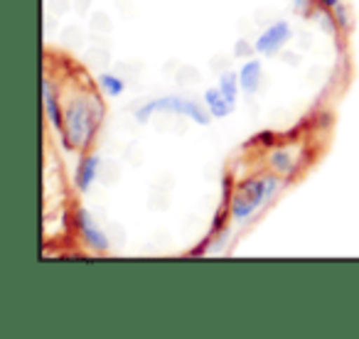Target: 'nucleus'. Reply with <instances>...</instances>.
<instances>
[{
  "mask_svg": "<svg viewBox=\"0 0 359 339\" xmlns=\"http://www.w3.org/2000/svg\"><path fill=\"white\" fill-rule=\"evenodd\" d=\"M283 187V180L276 175H256L244 180L234 190L229 202V214L236 224H246L256 212H261Z\"/></svg>",
  "mask_w": 359,
  "mask_h": 339,
  "instance_id": "obj_1",
  "label": "nucleus"
},
{
  "mask_svg": "<svg viewBox=\"0 0 359 339\" xmlns=\"http://www.w3.org/2000/svg\"><path fill=\"white\" fill-rule=\"evenodd\" d=\"M101 104L94 96H79L69 101L65 111V140L69 148H86L101 120Z\"/></svg>",
  "mask_w": 359,
  "mask_h": 339,
  "instance_id": "obj_2",
  "label": "nucleus"
},
{
  "mask_svg": "<svg viewBox=\"0 0 359 339\" xmlns=\"http://www.w3.org/2000/svg\"><path fill=\"white\" fill-rule=\"evenodd\" d=\"M155 113H177V116H185V118L195 120V123H200V125H210V120H212L205 104H197V101L187 99V96H177V94L160 96V99H153V101H148V104H143L140 109H135V120H138V123H148Z\"/></svg>",
  "mask_w": 359,
  "mask_h": 339,
  "instance_id": "obj_3",
  "label": "nucleus"
},
{
  "mask_svg": "<svg viewBox=\"0 0 359 339\" xmlns=\"http://www.w3.org/2000/svg\"><path fill=\"white\" fill-rule=\"evenodd\" d=\"M290 37H293V30H290L288 22L285 20L271 22V25L256 37L254 52H259V55H264V57H273L276 52H280L285 45H288Z\"/></svg>",
  "mask_w": 359,
  "mask_h": 339,
  "instance_id": "obj_4",
  "label": "nucleus"
},
{
  "mask_svg": "<svg viewBox=\"0 0 359 339\" xmlns=\"http://www.w3.org/2000/svg\"><path fill=\"white\" fill-rule=\"evenodd\" d=\"M74 219H76V229H79L81 239H84V244L89 246V249L101 251V254H104V251H109V236L99 229V224H96L94 216H91L89 212L76 209Z\"/></svg>",
  "mask_w": 359,
  "mask_h": 339,
  "instance_id": "obj_5",
  "label": "nucleus"
},
{
  "mask_svg": "<svg viewBox=\"0 0 359 339\" xmlns=\"http://www.w3.org/2000/svg\"><path fill=\"white\" fill-rule=\"evenodd\" d=\"M42 104H45V113L50 118L52 128L55 130L65 128V113L60 109V94H57V89L52 86L50 79L42 81Z\"/></svg>",
  "mask_w": 359,
  "mask_h": 339,
  "instance_id": "obj_6",
  "label": "nucleus"
},
{
  "mask_svg": "<svg viewBox=\"0 0 359 339\" xmlns=\"http://www.w3.org/2000/svg\"><path fill=\"white\" fill-rule=\"evenodd\" d=\"M101 167V158L99 155H84L76 165V175H74V185L79 192H89L91 185H94L96 175H99Z\"/></svg>",
  "mask_w": 359,
  "mask_h": 339,
  "instance_id": "obj_7",
  "label": "nucleus"
},
{
  "mask_svg": "<svg viewBox=\"0 0 359 339\" xmlns=\"http://www.w3.org/2000/svg\"><path fill=\"white\" fill-rule=\"evenodd\" d=\"M261 74H264V64L259 60H246L239 69V84H241V91L244 94H256L261 84Z\"/></svg>",
  "mask_w": 359,
  "mask_h": 339,
  "instance_id": "obj_8",
  "label": "nucleus"
},
{
  "mask_svg": "<svg viewBox=\"0 0 359 339\" xmlns=\"http://www.w3.org/2000/svg\"><path fill=\"white\" fill-rule=\"evenodd\" d=\"M205 106L212 118H224V116H229L234 111V104L222 94L219 86H212V89L205 91Z\"/></svg>",
  "mask_w": 359,
  "mask_h": 339,
  "instance_id": "obj_9",
  "label": "nucleus"
},
{
  "mask_svg": "<svg viewBox=\"0 0 359 339\" xmlns=\"http://www.w3.org/2000/svg\"><path fill=\"white\" fill-rule=\"evenodd\" d=\"M271 167L278 172V175H288V172H293L295 170V155L290 148H278L271 153Z\"/></svg>",
  "mask_w": 359,
  "mask_h": 339,
  "instance_id": "obj_10",
  "label": "nucleus"
},
{
  "mask_svg": "<svg viewBox=\"0 0 359 339\" xmlns=\"http://www.w3.org/2000/svg\"><path fill=\"white\" fill-rule=\"evenodd\" d=\"M99 89L104 91L106 96H111V99H116V96H121L126 91V81L121 79V76L116 74H109V71H104V74H99Z\"/></svg>",
  "mask_w": 359,
  "mask_h": 339,
  "instance_id": "obj_11",
  "label": "nucleus"
},
{
  "mask_svg": "<svg viewBox=\"0 0 359 339\" xmlns=\"http://www.w3.org/2000/svg\"><path fill=\"white\" fill-rule=\"evenodd\" d=\"M219 89H222V94L236 106V99H239V91H241L239 74H236V71H224L219 79Z\"/></svg>",
  "mask_w": 359,
  "mask_h": 339,
  "instance_id": "obj_12",
  "label": "nucleus"
},
{
  "mask_svg": "<svg viewBox=\"0 0 359 339\" xmlns=\"http://www.w3.org/2000/svg\"><path fill=\"white\" fill-rule=\"evenodd\" d=\"M320 6H323L325 11H332V13L342 8V6H339V0H320Z\"/></svg>",
  "mask_w": 359,
  "mask_h": 339,
  "instance_id": "obj_13",
  "label": "nucleus"
},
{
  "mask_svg": "<svg viewBox=\"0 0 359 339\" xmlns=\"http://www.w3.org/2000/svg\"><path fill=\"white\" fill-rule=\"evenodd\" d=\"M293 3H295V8H305L310 3V0H293Z\"/></svg>",
  "mask_w": 359,
  "mask_h": 339,
  "instance_id": "obj_14",
  "label": "nucleus"
}]
</instances>
